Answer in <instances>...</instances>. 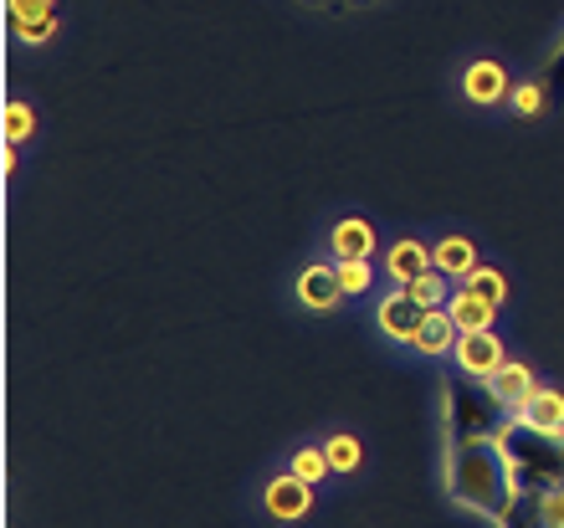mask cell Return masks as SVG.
Instances as JSON below:
<instances>
[{"label":"cell","instance_id":"cell-5","mask_svg":"<svg viewBox=\"0 0 564 528\" xmlns=\"http://www.w3.org/2000/svg\"><path fill=\"white\" fill-rule=\"evenodd\" d=\"M452 365H457L467 380H492V375L508 365V349L492 328H482V334H462L457 349H452Z\"/></svg>","mask_w":564,"mask_h":528},{"label":"cell","instance_id":"cell-24","mask_svg":"<svg viewBox=\"0 0 564 528\" xmlns=\"http://www.w3.org/2000/svg\"><path fill=\"white\" fill-rule=\"evenodd\" d=\"M544 93H550V108H564V42H560V52L550 57V67H544Z\"/></svg>","mask_w":564,"mask_h":528},{"label":"cell","instance_id":"cell-17","mask_svg":"<svg viewBox=\"0 0 564 528\" xmlns=\"http://www.w3.org/2000/svg\"><path fill=\"white\" fill-rule=\"evenodd\" d=\"M405 293L416 298V303H426V309H446V298H452V278L431 267V272H421V278L405 282Z\"/></svg>","mask_w":564,"mask_h":528},{"label":"cell","instance_id":"cell-26","mask_svg":"<svg viewBox=\"0 0 564 528\" xmlns=\"http://www.w3.org/2000/svg\"><path fill=\"white\" fill-rule=\"evenodd\" d=\"M308 6H324V11H359V6H370V0H308Z\"/></svg>","mask_w":564,"mask_h":528},{"label":"cell","instance_id":"cell-12","mask_svg":"<svg viewBox=\"0 0 564 528\" xmlns=\"http://www.w3.org/2000/svg\"><path fill=\"white\" fill-rule=\"evenodd\" d=\"M446 313H452V323H457V334H482V328H492V323H498V303L467 293L462 282L452 288V298H446Z\"/></svg>","mask_w":564,"mask_h":528},{"label":"cell","instance_id":"cell-8","mask_svg":"<svg viewBox=\"0 0 564 528\" xmlns=\"http://www.w3.org/2000/svg\"><path fill=\"white\" fill-rule=\"evenodd\" d=\"M297 303L308 313H334L344 303V282L334 262H313L297 272Z\"/></svg>","mask_w":564,"mask_h":528},{"label":"cell","instance_id":"cell-3","mask_svg":"<svg viewBox=\"0 0 564 528\" xmlns=\"http://www.w3.org/2000/svg\"><path fill=\"white\" fill-rule=\"evenodd\" d=\"M442 416H446V441H488L513 421V411L498 400V390L488 380H467L462 369L442 385Z\"/></svg>","mask_w":564,"mask_h":528},{"label":"cell","instance_id":"cell-2","mask_svg":"<svg viewBox=\"0 0 564 528\" xmlns=\"http://www.w3.org/2000/svg\"><path fill=\"white\" fill-rule=\"evenodd\" d=\"M492 441L503 446L508 472H513V487H519V493H554V487H564V437L539 431V425L513 416Z\"/></svg>","mask_w":564,"mask_h":528},{"label":"cell","instance_id":"cell-25","mask_svg":"<svg viewBox=\"0 0 564 528\" xmlns=\"http://www.w3.org/2000/svg\"><path fill=\"white\" fill-rule=\"evenodd\" d=\"M539 528H564V487L539 493Z\"/></svg>","mask_w":564,"mask_h":528},{"label":"cell","instance_id":"cell-10","mask_svg":"<svg viewBox=\"0 0 564 528\" xmlns=\"http://www.w3.org/2000/svg\"><path fill=\"white\" fill-rule=\"evenodd\" d=\"M328 251H334V262H370L375 251V226L365 216H344L334 231H328Z\"/></svg>","mask_w":564,"mask_h":528},{"label":"cell","instance_id":"cell-18","mask_svg":"<svg viewBox=\"0 0 564 528\" xmlns=\"http://www.w3.org/2000/svg\"><path fill=\"white\" fill-rule=\"evenodd\" d=\"M288 472H297V477H303V483H324L328 472H334V462H328V452L324 446H297L293 456H288Z\"/></svg>","mask_w":564,"mask_h":528},{"label":"cell","instance_id":"cell-22","mask_svg":"<svg viewBox=\"0 0 564 528\" xmlns=\"http://www.w3.org/2000/svg\"><path fill=\"white\" fill-rule=\"evenodd\" d=\"M31 133H36V108L11 98V104H6V144H26Z\"/></svg>","mask_w":564,"mask_h":528},{"label":"cell","instance_id":"cell-16","mask_svg":"<svg viewBox=\"0 0 564 528\" xmlns=\"http://www.w3.org/2000/svg\"><path fill=\"white\" fill-rule=\"evenodd\" d=\"M519 421L539 425V431H554V437H564V396H560V390H544V385H539L534 400H529V406L519 411Z\"/></svg>","mask_w":564,"mask_h":528},{"label":"cell","instance_id":"cell-23","mask_svg":"<svg viewBox=\"0 0 564 528\" xmlns=\"http://www.w3.org/2000/svg\"><path fill=\"white\" fill-rule=\"evenodd\" d=\"M339 267V282H344V298H359L375 288V267L370 262H334Z\"/></svg>","mask_w":564,"mask_h":528},{"label":"cell","instance_id":"cell-20","mask_svg":"<svg viewBox=\"0 0 564 528\" xmlns=\"http://www.w3.org/2000/svg\"><path fill=\"white\" fill-rule=\"evenodd\" d=\"M462 288H467V293H477V298H488V303H498V309L508 303V278L498 272V267H477Z\"/></svg>","mask_w":564,"mask_h":528},{"label":"cell","instance_id":"cell-14","mask_svg":"<svg viewBox=\"0 0 564 528\" xmlns=\"http://www.w3.org/2000/svg\"><path fill=\"white\" fill-rule=\"evenodd\" d=\"M492 390H498V400H503L508 411L519 416L523 406H529V400H534V390H539V380H534V369L523 365V359H508L503 369H498V375H492Z\"/></svg>","mask_w":564,"mask_h":528},{"label":"cell","instance_id":"cell-4","mask_svg":"<svg viewBox=\"0 0 564 528\" xmlns=\"http://www.w3.org/2000/svg\"><path fill=\"white\" fill-rule=\"evenodd\" d=\"M6 21L21 46H46L62 31L57 0H6Z\"/></svg>","mask_w":564,"mask_h":528},{"label":"cell","instance_id":"cell-13","mask_svg":"<svg viewBox=\"0 0 564 528\" xmlns=\"http://www.w3.org/2000/svg\"><path fill=\"white\" fill-rule=\"evenodd\" d=\"M431 257H436V272H446L452 282H467L477 272V241L473 236H442L436 247H431Z\"/></svg>","mask_w":564,"mask_h":528},{"label":"cell","instance_id":"cell-15","mask_svg":"<svg viewBox=\"0 0 564 528\" xmlns=\"http://www.w3.org/2000/svg\"><path fill=\"white\" fill-rule=\"evenodd\" d=\"M457 323H452V313L446 309H431L426 313V323L416 328V338H411V349L416 354H426V359H442V354H452L457 349Z\"/></svg>","mask_w":564,"mask_h":528},{"label":"cell","instance_id":"cell-19","mask_svg":"<svg viewBox=\"0 0 564 528\" xmlns=\"http://www.w3.org/2000/svg\"><path fill=\"white\" fill-rule=\"evenodd\" d=\"M324 452L328 462H334V472H359V462H365V446H359V437H349V431H334V437L324 441Z\"/></svg>","mask_w":564,"mask_h":528},{"label":"cell","instance_id":"cell-9","mask_svg":"<svg viewBox=\"0 0 564 528\" xmlns=\"http://www.w3.org/2000/svg\"><path fill=\"white\" fill-rule=\"evenodd\" d=\"M462 93H467V104L492 108V104H503L508 93H513V83H508L503 62L477 57V62H467V67H462Z\"/></svg>","mask_w":564,"mask_h":528},{"label":"cell","instance_id":"cell-1","mask_svg":"<svg viewBox=\"0 0 564 528\" xmlns=\"http://www.w3.org/2000/svg\"><path fill=\"white\" fill-rule=\"evenodd\" d=\"M446 493H452V503H462V508L503 524L513 498H519L503 446L492 437L488 441H452V446H446Z\"/></svg>","mask_w":564,"mask_h":528},{"label":"cell","instance_id":"cell-6","mask_svg":"<svg viewBox=\"0 0 564 528\" xmlns=\"http://www.w3.org/2000/svg\"><path fill=\"white\" fill-rule=\"evenodd\" d=\"M262 508H268L278 524H303L313 514V483H303L297 472H278L268 487H262Z\"/></svg>","mask_w":564,"mask_h":528},{"label":"cell","instance_id":"cell-21","mask_svg":"<svg viewBox=\"0 0 564 528\" xmlns=\"http://www.w3.org/2000/svg\"><path fill=\"white\" fill-rule=\"evenodd\" d=\"M508 108L519 118H539L544 108H550V93H544V83H513V93H508Z\"/></svg>","mask_w":564,"mask_h":528},{"label":"cell","instance_id":"cell-11","mask_svg":"<svg viewBox=\"0 0 564 528\" xmlns=\"http://www.w3.org/2000/svg\"><path fill=\"white\" fill-rule=\"evenodd\" d=\"M431 267H436V257H431V247L416 241V236H401V241H390L386 247V278L395 282V288H405L411 278L431 272Z\"/></svg>","mask_w":564,"mask_h":528},{"label":"cell","instance_id":"cell-7","mask_svg":"<svg viewBox=\"0 0 564 528\" xmlns=\"http://www.w3.org/2000/svg\"><path fill=\"white\" fill-rule=\"evenodd\" d=\"M426 303H416V298L405 293H386L380 298V309H375V323H380V334L386 338H395V344H411V338H416V328L421 323H426Z\"/></svg>","mask_w":564,"mask_h":528}]
</instances>
